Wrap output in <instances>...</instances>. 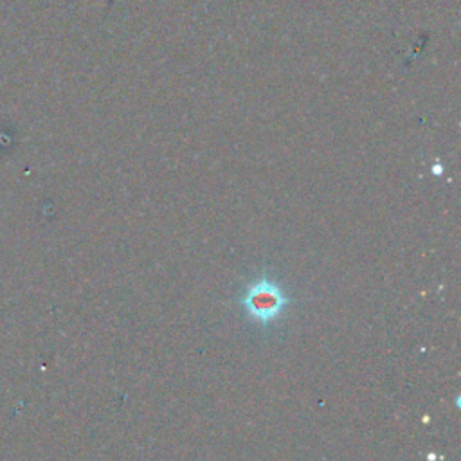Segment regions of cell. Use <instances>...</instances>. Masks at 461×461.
Segmentation results:
<instances>
[{"instance_id":"cell-1","label":"cell","mask_w":461,"mask_h":461,"mask_svg":"<svg viewBox=\"0 0 461 461\" xmlns=\"http://www.w3.org/2000/svg\"><path fill=\"white\" fill-rule=\"evenodd\" d=\"M290 299L283 288L270 277H259L252 281L245 294L240 297V304L250 321L267 326L281 317Z\"/></svg>"}]
</instances>
